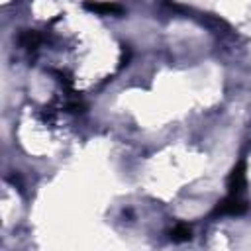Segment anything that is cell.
<instances>
[{"label": "cell", "mask_w": 251, "mask_h": 251, "mask_svg": "<svg viewBox=\"0 0 251 251\" xmlns=\"http://www.w3.org/2000/svg\"><path fill=\"white\" fill-rule=\"evenodd\" d=\"M20 43L25 47V49H35L39 43H41V35L37 31H24L20 35Z\"/></svg>", "instance_id": "5"}, {"label": "cell", "mask_w": 251, "mask_h": 251, "mask_svg": "<svg viewBox=\"0 0 251 251\" xmlns=\"http://www.w3.org/2000/svg\"><path fill=\"white\" fill-rule=\"evenodd\" d=\"M249 204L239 194H227L224 200H220L214 208V216H241L245 214Z\"/></svg>", "instance_id": "1"}, {"label": "cell", "mask_w": 251, "mask_h": 251, "mask_svg": "<svg viewBox=\"0 0 251 251\" xmlns=\"http://www.w3.org/2000/svg\"><path fill=\"white\" fill-rule=\"evenodd\" d=\"M245 184H247V178H245V163L239 161L231 169V173L227 176V190H229V194H239L241 196V192L245 190Z\"/></svg>", "instance_id": "2"}, {"label": "cell", "mask_w": 251, "mask_h": 251, "mask_svg": "<svg viewBox=\"0 0 251 251\" xmlns=\"http://www.w3.org/2000/svg\"><path fill=\"white\" fill-rule=\"evenodd\" d=\"M192 237V231L186 224H176L173 229H171V239L175 243H182V241H188Z\"/></svg>", "instance_id": "4"}, {"label": "cell", "mask_w": 251, "mask_h": 251, "mask_svg": "<svg viewBox=\"0 0 251 251\" xmlns=\"http://www.w3.org/2000/svg\"><path fill=\"white\" fill-rule=\"evenodd\" d=\"M84 8L94 12V14H102V16H110V14L120 16L124 12V8L120 4H116V2H92V0H86Z\"/></svg>", "instance_id": "3"}]
</instances>
